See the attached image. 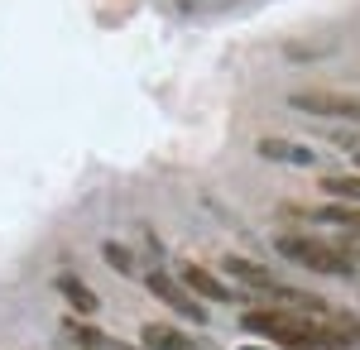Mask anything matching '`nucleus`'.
<instances>
[{
  "label": "nucleus",
  "mask_w": 360,
  "mask_h": 350,
  "mask_svg": "<svg viewBox=\"0 0 360 350\" xmlns=\"http://www.w3.org/2000/svg\"><path fill=\"white\" fill-rule=\"evenodd\" d=\"M240 326L283 350H351V346H360V322L356 317H332V312L255 307V312L240 317Z\"/></svg>",
  "instance_id": "obj_1"
},
{
  "label": "nucleus",
  "mask_w": 360,
  "mask_h": 350,
  "mask_svg": "<svg viewBox=\"0 0 360 350\" xmlns=\"http://www.w3.org/2000/svg\"><path fill=\"white\" fill-rule=\"evenodd\" d=\"M278 254L303 264L312 273H327V278H351L356 259L341 249V245H327V240H312V235H278Z\"/></svg>",
  "instance_id": "obj_2"
},
{
  "label": "nucleus",
  "mask_w": 360,
  "mask_h": 350,
  "mask_svg": "<svg viewBox=\"0 0 360 350\" xmlns=\"http://www.w3.org/2000/svg\"><path fill=\"white\" fill-rule=\"evenodd\" d=\"M288 106L303 115H327V120H356L360 125V96L351 91H293Z\"/></svg>",
  "instance_id": "obj_3"
},
{
  "label": "nucleus",
  "mask_w": 360,
  "mask_h": 350,
  "mask_svg": "<svg viewBox=\"0 0 360 350\" xmlns=\"http://www.w3.org/2000/svg\"><path fill=\"white\" fill-rule=\"evenodd\" d=\"M149 293L159 297L164 307H173L178 317H188V322H197V326L207 322V312H202V302H197V297L188 293V288H183L178 278H168L164 269H154V273H149Z\"/></svg>",
  "instance_id": "obj_4"
},
{
  "label": "nucleus",
  "mask_w": 360,
  "mask_h": 350,
  "mask_svg": "<svg viewBox=\"0 0 360 350\" xmlns=\"http://www.w3.org/2000/svg\"><path fill=\"white\" fill-rule=\"evenodd\" d=\"M183 288L193 297H207V302H236L240 297V293H231L212 269H202V264H183Z\"/></svg>",
  "instance_id": "obj_5"
},
{
  "label": "nucleus",
  "mask_w": 360,
  "mask_h": 350,
  "mask_svg": "<svg viewBox=\"0 0 360 350\" xmlns=\"http://www.w3.org/2000/svg\"><path fill=\"white\" fill-rule=\"evenodd\" d=\"M139 341H144V350H202L193 336L173 331L168 322H149V326H139Z\"/></svg>",
  "instance_id": "obj_6"
},
{
  "label": "nucleus",
  "mask_w": 360,
  "mask_h": 350,
  "mask_svg": "<svg viewBox=\"0 0 360 350\" xmlns=\"http://www.w3.org/2000/svg\"><path fill=\"white\" fill-rule=\"evenodd\" d=\"M58 293L68 297V302H72V312H82V317L96 312V293L86 288L82 278H72V273H63V278H58Z\"/></svg>",
  "instance_id": "obj_7"
},
{
  "label": "nucleus",
  "mask_w": 360,
  "mask_h": 350,
  "mask_svg": "<svg viewBox=\"0 0 360 350\" xmlns=\"http://www.w3.org/2000/svg\"><path fill=\"white\" fill-rule=\"evenodd\" d=\"M322 188L332 197H341V202L360 207V173H332V178H322Z\"/></svg>",
  "instance_id": "obj_8"
},
{
  "label": "nucleus",
  "mask_w": 360,
  "mask_h": 350,
  "mask_svg": "<svg viewBox=\"0 0 360 350\" xmlns=\"http://www.w3.org/2000/svg\"><path fill=\"white\" fill-rule=\"evenodd\" d=\"M63 331H68L77 346H86V350H106V346H111V341H106V336H101L91 322H77V317H68V322H63Z\"/></svg>",
  "instance_id": "obj_9"
},
{
  "label": "nucleus",
  "mask_w": 360,
  "mask_h": 350,
  "mask_svg": "<svg viewBox=\"0 0 360 350\" xmlns=\"http://www.w3.org/2000/svg\"><path fill=\"white\" fill-rule=\"evenodd\" d=\"M259 154H264V159H288V163H312L307 149H293V144H283V139H259Z\"/></svg>",
  "instance_id": "obj_10"
},
{
  "label": "nucleus",
  "mask_w": 360,
  "mask_h": 350,
  "mask_svg": "<svg viewBox=\"0 0 360 350\" xmlns=\"http://www.w3.org/2000/svg\"><path fill=\"white\" fill-rule=\"evenodd\" d=\"M101 254H106V264H111V269H120V273H130V249H125V245H106V249H101Z\"/></svg>",
  "instance_id": "obj_11"
},
{
  "label": "nucleus",
  "mask_w": 360,
  "mask_h": 350,
  "mask_svg": "<svg viewBox=\"0 0 360 350\" xmlns=\"http://www.w3.org/2000/svg\"><path fill=\"white\" fill-rule=\"evenodd\" d=\"M356 163H360V149H356Z\"/></svg>",
  "instance_id": "obj_12"
},
{
  "label": "nucleus",
  "mask_w": 360,
  "mask_h": 350,
  "mask_svg": "<svg viewBox=\"0 0 360 350\" xmlns=\"http://www.w3.org/2000/svg\"><path fill=\"white\" fill-rule=\"evenodd\" d=\"M245 350H255V346H245Z\"/></svg>",
  "instance_id": "obj_13"
}]
</instances>
